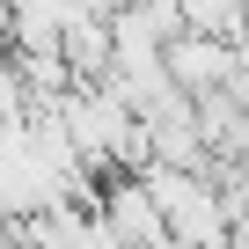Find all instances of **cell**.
<instances>
[{
	"label": "cell",
	"instance_id": "obj_2",
	"mask_svg": "<svg viewBox=\"0 0 249 249\" xmlns=\"http://www.w3.org/2000/svg\"><path fill=\"white\" fill-rule=\"evenodd\" d=\"M95 213H103V227H110V242H117V249H176L169 213H161V198H154L147 169H110V176H103V191H95Z\"/></svg>",
	"mask_w": 249,
	"mask_h": 249
},
{
	"label": "cell",
	"instance_id": "obj_1",
	"mask_svg": "<svg viewBox=\"0 0 249 249\" xmlns=\"http://www.w3.org/2000/svg\"><path fill=\"white\" fill-rule=\"evenodd\" d=\"M147 183L169 213L176 249H234V198L220 169H191V161H147Z\"/></svg>",
	"mask_w": 249,
	"mask_h": 249
},
{
	"label": "cell",
	"instance_id": "obj_3",
	"mask_svg": "<svg viewBox=\"0 0 249 249\" xmlns=\"http://www.w3.org/2000/svg\"><path fill=\"white\" fill-rule=\"evenodd\" d=\"M227 95H234V103L249 110V37L234 44V73H227Z\"/></svg>",
	"mask_w": 249,
	"mask_h": 249
},
{
	"label": "cell",
	"instance_id": "obj_4",
	"mask_svg": "<svg viewBox=\"0 0 249 249\" xmlns=\"http://www.w3.org/2000/svg\"><path fill=\"white\" fill-rule=\"evenodd\" d=\"M227 176V198H234V213L249 220V161H234V169H220Z\"/></svg>",
	"mask_w": 249,
	"mask_h": 249
}]
</instances>
